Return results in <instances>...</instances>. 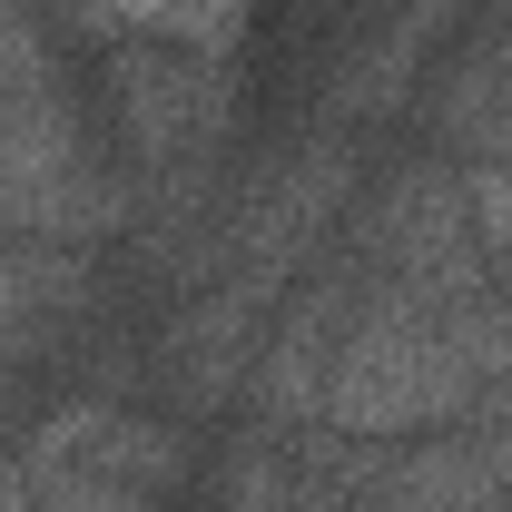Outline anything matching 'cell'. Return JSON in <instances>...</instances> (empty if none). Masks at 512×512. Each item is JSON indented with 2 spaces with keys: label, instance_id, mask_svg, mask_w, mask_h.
Masks as SVG:
<instances>
[{
  "label": "cell",
  "instance_id": "6da1fadb",
  "mask_svg": "<svg viewBox=\"0 0 512 512\" xmlns=\"http://www.w3.org/2000/svg\"><path fill=\"white\" fill-rule=\"evenodd\" d=\"M463 306L365 276V296L345 316V345H335V375H325V424L335 434H365V444H424V434L473 424L483 375H473Z\"/></svg>",
  "mask_w": 512,
  "mask_h": 512
},
{
  "label": "cell",
  "instance_id": "7a4b0ae2",
  "mask_svg": "<svg viewBox=\"0 0 512 512\" xmlns=\"http://www.w3.org/2000/svg\"><path fill=\"white\" fill-rule=\"evenodd\" d=\"M138 227V188L99 148L79 89L40 79L30 99L0 109V237H50V247H109Z\"/></svg>",
  "mask_w": 512,
  "mask_h": 512
},
{
  "label": "cell",
  "instance_id": "3957f363",
  "mask_svg": "<svg viewBox=\"0 0 512 512\" xmlns=\"http://www.w3.org/2000/svg\"><path fill=\"white\" fill-rule=\"evenodd\" d=\"M345 207H355V138L316 119L306 138L266 148L256 178H227V207H217V276H256L266 296H286L325 256V237H335Z\"/></svg>",
  "mask_w": 512,
  "mask_h": 512
},
{
  "label": "cell",
  "instance_id": "277c9868",
  "mask_svg": "<svg viewBox=\"0 0 512 512\" xmlns=\"http://www.w3.org/2000/svg\"><path fill=\"white\" fill-rule=\"evenodd\" d=\"M20 463L40 483V512H158V493L188 473V434L109 394H69L30 424Z\"/></svg>",
  "mask_w": 512,
  "mask_h": 512
},
{
  "label": "cell",
  "instance_id": "5b68a950",
  "mask_svg": "<svg viewBox=\"0 0 512 512\" xmlns=\"http://www.w3.org/2000/svg\"><path fill=\"white\" fill-rule=\"evenodd\" d=\"M355 266L375 286H414V296H483L493 286V256L473 237V207H463V168L453 158H404L384 168L375 197L355 207Z\"/></svg>",
  "mask_w": 512,
  "mask_h": 512
},
{
  "label": "cell",
  "instance_id": "8992f818",
  "mask_svg": "<svg viewBox=\"0 0 512 512\" xmlns=\"http://www.w3.org/2000/svg\"><path fill=\"white\" fill-rule=\"evenodd\" d=\"M355 296H365V266H355V256H345V266H306V276L286 286V306L266 325V355H256V384H247L266 434L325 424V375H335V345H345Z\"/></svg>",
  "mask_w": 512,
  "mask_h": 512
},
{
  "label": "cell",
  "instance_id": "52a82bcc",
  "mask_svg": "<svg viewBox=\"0 0 512 512\" xmlns=\"http://www.w3.org/2000/svg\"><path fill=\"white\" fill-rule=\"evenodd\" d=\"M286 296H266L256 276H207L188 306L168 316L158 335V375L188 414H227L237 394L256 384V355H266V325H276Z\"/></svg>",
  "mask_w": 512,
  "mask_h": 512
},
{
  "label": "cell",
  "instance_id": "ba28073f",
  "mask_svg": "<svg viewBox=\"0 0 512 512\" xmlns=\"http://www.w3.org/2000/svg\"><path fill=\"white\" fill-rule=\"evenodd\" d=\"M89 316H99V266H89V247L0 237V375L60 355Z\"/></svg>",
  "mask_w": 512,
  "mask_h": 512
},
{
  "label": "cell",
  "instance_id": "9c48e42d",
  "mask_svg": "<svg viewBox=\"0 0 512 512\" xmlns=\"http://www.w3.org/2000/svg\"><path fill=\"white\" fill-rule=\"evenodd\" d=\"M453 20V0H394L384 30L355 50V60L325 79V128H365V119H394L414 99V69L434 50V30Z\"/></svg>",
  "mask_w": 512,
  "mask_h": 512
},
{
  "label": "cell",
  "instance_id": "30bf717a",
  "mask_svg": "<svg viewBox=\"0 0 512 512\" xmlns=\"http://www.w3.org/2000/svg\"><path fill=\"white\" fill-rule=\"evenodd\" d=\"M434 138L453 148V168H512V30L473 40L434 79Z\"/></svg>",
  "mask_w": 512,
  "mask_h": 512
},
{
  "label": "cell",
  "instance_id": "8fae6325",
  "mask_svg": "<svg viewBox=\"0 0 512 512\" xmlns=\"http://www.w3.org/2000/svg\"><path fill=\"white\" fill-rule=\"evenodd\" d=\"M69 20L89 40H178V50H207V60H237L256 0H69Z\"/></svg>",
  "mask_w": 512,
  "mask_h": 512
},
{
  "label": "cell",
  "instance_id": "7c38bea8",
  "mask_svg": "<svg viewBox=\"0 0 512 512\" xmlns=\"http://www.w3.org/2000/svg\"><path fill=\"white\" fill-rule=\"evenodd\" d=\"M217 483H227L217 512H296V444L266 434V424H247V434L227 444V473H217Z\"/></svg>",
  "mask_w": 512,
  "mask_h": 512
},
{
  "label": "cell",
  "instance_id": "4fadbf2b",
  "mask_svg": "<svg viewBox=\"0 0 512 512\" xmlns=\"http://www.w3.org/2000/svg\"><path fill=\"white\" fill-rule=\"evenodd\" d=\"M0 512H40V483H30V463H20V444L0 453Z\"/></svg>",
  "mask_w": 512,
  "mask_h": 512
},
{
  "label": "cell",
  "instance_id": "5bb4252c",
  "mask_svg": "<svg viewBox=\"0 0 512 512\" xmlns=\"http://www.w3.org/2000/svg\"><path fill=\"white\" fill-rule=\"evenodd\" d=\"M483 434V453H493V483H503V503H512V424H473Z\"/></svg>",
  "mask_w": 512,
  "mask_h": 512
},
{
  "label": "cell",
  "instance_id": "9a60e30c",
  "mask_svg": "<svg viewBox=\"0 0 512 512\" xmlns=\"http://www.w3.org/2000/svg\"><path fill=\"white\" fill-rule=\"evenodd\" d=\"M473 424H512V375L493 384V404H483V414H473Z\"/></svg>",
  "mask_w": 512,
  "mask_h": 512
}]
</instances>
